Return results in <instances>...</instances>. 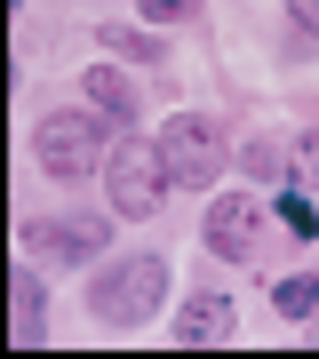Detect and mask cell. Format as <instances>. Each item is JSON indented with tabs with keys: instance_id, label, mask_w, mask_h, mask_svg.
I'll return each instance as SVG.
<instances>
[{
	"instance_id": "7",
	"label": "cell",
	"mask_w": 319,
	"mask_h": 359,
	"mask_svg": "<svg viewBox=\"0 0 319 359\" xmlns=\"http://www.w3.org/2000/svg\"><path fill=\"white\" fill-rule=\"evenodd\" d=\"M231 295H191V304L176 311V344H231Z\"/></svg>"
},
{
	"instance_id": "14",
	"label": "cell",
	"mask_w": 319,
	"mask_h": 359,
	"mask_svg": "<svg viewBox=\"0 0 319 359\" xmlns=\"http://www.w3.org/2000/svg\"><path fill=\"white\" fill-rule=\"evenodd\" d=\"M240 168H247V176H264V184H271V176H280L287 160H280V144H264V136H255V144H240Z\"/></svg>"
},
{
	"instance_id": "16",
	"label": "cell",
	"mask_w": 319,
	"mask_h": 359,
	"mask_svg": "<svg viewBox=\"0 0 319 359\" xmlns=\"http://www.w3.org/2000/svg\"><path fill=\"white\" fill-rule=\"evenodd\" d=\"M287 16H295V25H304V32L319 40V0H287Z\"/></svg>"
},
{
	"instance_id": "1",
	"label": "cell",
	"mask_w": 319,
	"mask_h": 359,
	"mask_svg": "<svg viewBox=\"0 0 319 359\" xmlns=\"http://www.w3.org/2000/svg\"><path fill=\"white\" fill-rule=\"evenodd\" d=\"M112 144H120L112 120L88 104V112H48L32 128V160L48 168L56 184H80V176H96V160H112Z\"/></svg>"
},
{
	"instance_id": "8",
	"label": "cell",
	"mask_w": 319,
	"mask_h": 359,
	"mask_svg": "<svg viewBox=\"0 0 319 359\" xmlns=\"http://www.w3.org/2000/svg\"><path fill=\"white\" fill-rule=\"evenodd\" d=\"M80 104H96L112 128H136V88H128L112 65H88V72H80Z\"/></svg>"
},
{
	"instance_id": "9",
	"label": "cell",
	"mask_w": 319,
	"mask_h": 359,
	"mask_svg": "<svg viewBox=\"0 0 319 359\" xmlns=\"http://www.w3.org/2000/svg\"><path fill=\"white\" fill-rule=\"evenodd\" d=\"M48 335V295H40L32 264H16V344H40Z\"/></svg>"
},
{
	"instance_id": "10",
	"label": "cell",
	"mask_w": 319,
	"mask_h": 359,
	"mask_svg": "<svg viewBox=\"0 0 319 359\" xmlns=\"http://www.w3.org/2000/svg\"><path fill=\"white\" fill-rule=\"evenodd\" d=\"M104 48H120V56H136V65H168V48H160V32H144V25H104Z\"/></svg>"
},
{
	"instance_id": "2",
	"label": "cell",
	"mask_w": 319,
	"mask_h": 359,
	"mask_svg": "<svg viewBox=\"0 0 319 359\" xmlns=\"http://www.w3.org/2000/svg\"><path fill=\"white\" fill-rule=\"evenodd\" d=\"M160 304H168V256H120V264H104L96 287H88V311L112 320V327L160 320Z\"/></svg>"
},
{
	"instance_id": "12",
	"label": "cell",
	"mask_w": 319,
	"mask_h": 359,
	"mask_svg": "<svg viewBox=\"0 0 319 359\" xmlns=\"http://www.w3.org/2000/svg\"><path fill=\"white\" fill-rule=\"evenodd\" d=\"M280 224L295 231V240H319V208H311L304 192H280Z\"/></svg>"
},
{
	"instance_id": "6",
	"label": "cell",
	"mask_w": 319,
	"mask_h": 359,
	"mask_svg": "<svg viewBox=\"0 0 319 359\" xmlns=\"http://www.w3.org/2000/svg\"><path fill=\"white\" fill-rule=\"evenodd\" d=\"M104 240H112L104 216H40V224H25V256H48V264H88V256H104Z\"/></svg>"
},
{
	"instance_id": "15",
	"label": "cell",
	"mask_w": 319,
	"mask_h": 359,
	"mask_svg": "<svg viewBox=\"0 0 319 359\" xmlns=\"http://www.w3.org/2000/svg\"><path fill=\"white\" fill-rule=\"evenodd\" d=\"M287 176H295V184H319V128H311V136L287 152Z\"/></svg>"
},
{
	"instance_id": "13",
	"label": "cell",
	"mask_w": 319,
	"mask_h": 359,
	"mask_svg": "<svg viewBox=\"0 0 319 359\" xmlns=\"http://www.w3.org/2000/svg\"><path fill=\"white\" fill-rule=\"evenodd\" d=\"M136 8H144V25H191V16H200V0H136Z\"/></svg>"
},
{
	"instance_id": "4",
	"label": "cell",
	"mask_w": 319,
	"mask_h": 359,
	"mask_svg": "<svg viewBox=\"0 0 319 359\" xmlns=\"http://www.w3.org/2000/svg\"><path fill=\"white\" fill-rule=\"evenodd\" d=\"M160 160H168L176 184H216L224 160H231V136H224V120H208V112H168L160 120Z\"/></svg>"
},
{
	"instance_id": "5",
	"label": "cell",
	"mask_w": 319,
	"mask_h": 359,
	"mask_svg": "<svg viewBox=\"0 0 319 359\" xmlns=\"http://www.w3.org/2000/svg\"><path fill=\"white\" fill-rule=\"evenodd\" d=\"M200 231H208V248L224 264H255L264 256V208H255V192H216Z\"/></svg>"
},
{
	"instance_id": "11",
	"label": "cell",
	"mask_w": 319,
	"mask_h": 359,
	"mask_svg": "<svg viewBox=\"0 0 319 359\" xmlns=\"http://www.w3.org/2000/svg\"><path fill=\"white\" fill-rule=\"evenodd\" d=\"M271 311H280V320H311V311H319V271L280 280V287H271Z\"/></svg>"
},
{
	"instance_id": "3",
	"label": "cell",
	"mask_w": 319,
	"mask_h": 359,
	"mask_svg": "<svg viewBox=\"0 0 319 359\" xmlns=\"http://www.w3.org/2000/svg\"><path fill=\"white\" fill-rule=\"evenodd\" d=\"M104 184H112V216H152L176 184L160 160V136H120L112 160H104Z\"/></svg>"
}]
</instances>
